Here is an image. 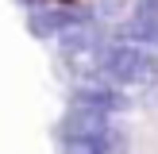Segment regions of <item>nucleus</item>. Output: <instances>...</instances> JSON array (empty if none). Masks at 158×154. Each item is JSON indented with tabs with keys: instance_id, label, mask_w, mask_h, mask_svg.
I'll return each mask as SVG.
<instances>
[{
	"instance_id": "obj_2",
	"label": "nucleus",
	"mask_w": 158,
	"mask_h": 154,
	"mask_svg": "<svg viewBox=\"0 0 158 154\" xmlns=\"http://www.w3.org/2000/svg\"><path fill=\"white\" fill-rule=\"evenodd\" d=\"M62 143H89V139H112V120L104 112H89V108H69L62 120Z\"/></svg>"
},
{
	"instance_id": "obj_5",
	"label": "nucleus",
	"mask_w": 158,
	"mask_h": 154,
	"mask_svg": "<svg viewBox=\"0 0 158 154\" xmlns=\"http://www.w3.org/2000/svg\"><path fill=\"white\" fill-rule=\"evenodd\" d=\"M58 4H73V0H58Z\"/></svg>"
},
{
	"instance_id": "obj_4",
	"label": "nucleus",
	"mask_w": 158,
	"mask_h": 154,
	"mask_svg": "<svg viewBox=\"0 0 158 154\" xmlns=\"http://www.w3.org/2000/svg\"><path fill=\"white\" fill-rule=\"evenodd\" d=\"M123 43H139V46L158 43V0H135L131 19L123 27Z\"/></svg>"
},
{
	"instance_id": "obj_3",
	"label": "nucleus",
	"mask_w": 158,
	"mask_h": 154,
	"mask_svg": "<svg viewBox=\"0 0 158 154\" xmlns=\"http://www.w3.org/2000/svg\"><path fill=\"white\" fill-rule=\"evenodd\" d=\"M73 108H89V112H104V116H120L131 108V100L123 96L116 85H81L73 92Z\"/></svg>"
},
{
	"instance_id": "obj_1",
	"label": "nucleus",
	"mask_w": 158,
	"mask_h": 154,
	"mask_svg": "<svg viewBox=\"0 0 158 154\" xmlns=\"http://www.w3.org/2000/svg\"><path fill=\"white\" fill-rule=\"evenodd\" d=\"M100 77L116 85H154L158 81V58L147 46L139 43H112L104 50V66H100Z\"/></svg>"
}]
</instances>
